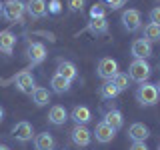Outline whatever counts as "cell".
I'll return each instance as SVG.
<instances>
[{"mask_svg":"<svg viewBox=\"0 0 160 150\" xmlns=\"http://www.w3.org/2000/svg\"><path fill=\"white\" fill-rule=\"evenodd\" d=\"M24 10H26V2L22 0H8L4 4V18L10 22H20L24 16Z\"/></svg>","mask_w":160,"mask_h":150,"instance_id":"obj_3","label":"cell"},{"mask_svg":"<svg viewBox=\"0 0 160 150\" xmlns=\"http://www.w3.org/2000/svg\"><path fill=\"white\" fill-rule=\"evenodd\" d=\"M56 74H60V76H64L66 80H70V82L78 78V70H76V66H74L72 62H68V60H60V62H58Z\"/></svg>","mask_w":160,"mask_h":150,"instance_id":"obj_17","label":"cell"},{"mask_svg":"<svg viewBox=\"0 0 160 150\" xmlns=\"http://www.w3.org/2000/svg\"><path fill=\"white\" fill-rule=\"evenodd\" d=\"M98 94H100V98H104V100H112L120 94V90L116 88V84H114L112 80H104V84L98 88Z\"/></svg>","mask_w":160,"mask_h":150,"instance_id":"obj_21","label":"cell"},{"mask_svg":"<svg viewBox=\"0 0 160 150\" xmlns=\"http://www.w3.org/2000/svg\"><path fill=\"white\" fill-rule=\"evenodd\" d=\"M14 44H16V38H14V34L10 32V30H4V32H0V52L12 54Z\"/></svg>","mask_w":160,"mask_h":150,"instance_id":"obj_20","label":"cell"},{"mask_svg":"<svg viewBox=\"0 0 160 150\" xmlns=\"http://www.w3.org/2000/svg\"><path fill=\"white\" fill-rule=\"evenodd\" d=\"M26 58L30 60V64H40L46 58V46L42 42H30L26 48Z\"/></svg>","mask_w":160,"mask_h":150,"instance_id":"obj_11","label":"cell"},{"mask_svg":"<svg viewBox=\"0 0 160 150\" xmlns=\"http://www.w3.org/2000/svg\"><path fill=\"white\" fill-rule=\"evenodd\" d=\"M148 18H150V22L160 24V6H156V8L150 10V12H148Z\"/></svg>","mask_w":160,"mask_h":150,"instance_id":"obj_29","label":"cell"},{"mask_svg":"<svg viewBox=\"0 0 160 150\" xmlns=\"http://www.w3.org/2000/svg\"><path fill=\"white\" fill-rule=\"evenodd\" d=\"M112 82L116 84V88L120 90V92H122V90H126V88L130 86V76H128L126 72H118L116 76L112 78Z\"/></svg>","mask_w":160,"mask_h":150,"instance_id":"obj_25","label":"cell"},{"mask_svg":"<svg viewBox=\"0 0 160 150\" xmlns=\"http://www.w3.org/2000/svg\"><path fill=\"white\" fill-rule=\"evenodd\" d=\"M134 96L142 106H154V104L158 102V88L156 84H150V82H142L140 86L136 88V92H134Z\"/></svg>","mask_w":160,"mask_h":150,"instance_id":"obj_1","label":"cell"},{"mask_svg":"<svg viewBox=\"0 0 160 150\" xmlns=\"http://www.w3.org/2000/svg\"><path fill=\"white\" fill-rule=\"evenodd\" d=\"M158 150H160V146H158Z\"/></svg>","mask_w":160,"mask_h":150,"instance_id":"obj_36","label":"cell"},{"mask_svg":"<svg viewBox=\"0 0 160 150\" xmlns=\"http://www.w3.org/2000/svg\"><path fill=\"white\" fill-rule=\"evenodd\" d=\"M48 12L50 14H60V12H62V2H60V0H50Z\"/></svg>","mask_w":160,"mask_h":150,"instance_id":"obj_28","label":"cell"},{"mask_svg":"<svg viewBox=\"0 0 160 150\" xmlns=\"http://www.w3.org/2000/svg\"><path fill=\"white\" fill-rule=\"evenodd\" d=\"M84 4H86V0H68L70 12H80V10L84 8Z\"/></svg>","mask_w":160,"mask_h":150,"instance_id":"obj_27","label":"cell"},{"mask_svg":"<svg viewBox=\"0 0 160 150\" xmlns=\"http://www.w3.org/2000/svg\"><path fill=\"white\" fill-rule=\"evenodd\" d=\"M4 120V110H2V106H0V122Z\"/></svg>","mask_w":160,"mask_h":150,"instance_id":"obj_32","label":"cell"},{"mask_svg":"<svg viewBox=\"0 0 160 150\" xmlns=\"http://www.w3.org/2000/svg\"><path fill=\"white\" fill-rule=\"evenodd\" d=\"M128 136L132 138V142H144V140L150 136V130L144 122H134V124H130V128H128Z\"/></svg>","mask_w":160,"mask_h":150,"instance_id":"obj_13","label":"cell"},{"mask_svg":"<svg viewBox=\"0 0 160 150\" xmlns=\"http://www.w3.org/2000/svg\"><path fill=\"white\" fill-rule=\"evenodd\" d=\"M70 138H72V142L76 144V146H88L90 144V140H92V132L86 128V126H82V124H76L72 130H70Z\"/></svg>","mask_w":160,"mask_h":150,"instance_id":"obj_9","label":"cell"},{"mask_svg":"<svg viewBox=\"0 0 160 150\" xmlns=\"http://www.w3.org/2000/svg\"><path fill=\"white\" fill-rule=\"evenodd\" d=\"M104 2L108 4L110 10H118L120 6H124V2H126V0H104Z\"/></svg>","mask_w":160,"mask_h":150,"instance_id":"obj_30","label":"cell"},{"mask_svg":"<svg viewBox=\"0 0 160 150\" xmlns=\"http://www.w3.org/2000/svg\"><path fill=\"white\" fill-rule=\"evenodd\" d=\"M144 40H148L150 44L152 42H158L160 40V24H154V22H148L144 26Z\"/></svg>","mask_w":160,"mask_h":150,"instance_id":"obj_24","label":"cell"},{"mask_svg":"<svg viewBox=\"0 0 160 150\" xmlns=\"http://www.w3.org/2000/svg\"><path fill=\"white\" fill-rule=\"evenodd\" d=\"M90 18H106V8L104 4H94L90 8Z\"/></svg>","mask_w":160,"mask_h":150,"instance_id":"obj_26","label":"cell"},{"mask_svg":"<svg viewBox=\"0 0 160 150\" xmlns=\"http://www.w3.org/2000/svg\"><path fill=\"white\" fill-rule=\"evenodd\" d=\"M128 150H148V146H146V142H132V146Z\"/></svg>","mask_w":160,"mask_h":150,"instance_id":"obj_31","label":"cell"},{"mask_svg":"<svg viewBox=\"0 0 160 150\" xmlns=\"http://www.w3.org/2000/svg\"><path fill=\"white\" fill-rule=\"evenodd\" d=\"M96 74L102 80H112L118 74V62L114 58H100L98 66H96Z\"/></svg>","mask_w":160,"mask_h":150,"instance_id":"obj_4","label":"cell"},{"mask_svg":"<svg viewBox=\"0 0 160 150\" xmlns=\"http://www.w3.org/2000/svg\"><path fill=\"white\" fill-rule=\"evenodd\" d=\"M32 96V102L36 104V106H46V104L50 102V92L48 88H42V86H36L34 88V92L30 94Z\"/></svg>","mask_w":160,"mask_h":150,"instance_id":"obj_23","label":"cell"},{"mask_svg":"<svg viewBox=\"0 0 160 150\" xmlns=\"http://www.w3.org/2000/svg\"><path fill=\"white\" fill-rule=\"evenodd\" d=\"M54 138L50 132H40L34 136V146H36V150H52L54 148Z\"/></svg>","mask_w":160,"mask_h":150,"instance_id":"obj_19","label":"cell"},{"mask_svg":"<svg viewBox=\"0 0 160 150\" xmlns=\"http://www.w3.org/2000/svg\"><path fill=\"white\" fill-rule=\"evenodd\" d=\"M14 84H16V88L20 90V92H24V94H32L34 88H36V84H34V76H32V72H28V70L18 72L16 78H14Z\"/></svg>","mask_w":160,"mask_h":150,"instance_id":"obj_7","label":"cell"},{"mask_svg":"<svg viewBox=\"0 0 160 150\" xmlns=\"http://www.w3.org/2000/svg\"><path fill=\"white\" fill-rule=\"evenodd\" d=\"M86 30L92 36H102V34L108 32V20L106 18H90Z\"/></svg>","mask_w":160,"mask_h":150,"instance_id":"obj_16","label":"cell"},{"mask_svg":"<svg viewBox=\"0 0 160 150\" xmlns=\"http://www.w3.org/2000/svg\"><path fill=\"white\" fill-rule=\"evenodd\" d=\"M156 88H158V94H160V80H158V82H156Z\"/></svg>","mask_w":160,"mask_h":150,"instance_id":"obj_35","label":"cell"},{"mask_svg":"<svg viewBox=\"0 0 160 150\" xmlns=\"http://www.w3.org/2000/svg\"><path fill=\"white\" fill-rule=\"evenodd\" d=\"M150 74H152V68H150V64L146 60H132V64L128 66L130 80H134V82H138V84L148 82Z\"/></svg>","mask_w":160,"mask_h":150,"instance_id":"obj_2","label":"cell"},{"mask_svg":"<svg viewBox=\"0 0 160 150\" xmlns=\"http://www.w3.org/2000/svg\"><path fill=\"white\" fill-rule=\"evenodd\" d=\"M120 22H122L124 30H128V32H136L140 28V22H142V16H140V12L136 8H128L122 12V16H120Z\"/></svg>","mask_w":160,"mask_h":150,"instance_id":"obj_5","label":"cell"},{"mask_svg":"<svg viewBox=\"0 0 160 150\" xmlns=\"http://www.w3.org/2000/svg\"><path fill=\"white\" fill-rule=\"evenodd\" d=\"M66 120H68V112H66L64 106L54 104V106L50 108V112H48V122L50 124H54V126H62Z\"/></svg>","mask_w":160,"mask_h":150,"instance_id":"obj_14","label":"cell"},{"mask_svg":"<svg viewBox=\"0 0 160 150\" xmlns=\"http://www.w3.org/2000/svg\"><path fill=\"white\" fill-rule=\"evenodd\" d=\"M130 52H132L134 60H146L148 56H152V44H150L148 40H144V38H138V40L132 42Z\"/></svg>","mask_w":160,"mask_h":150,"instance_id":"obj_8","label":"cell"},{"mask_svg":"<svg viewBox=\"0 0 160 150\" xmlns=\"http://www.w3.org/2000/svg\"><path fill=\"white\" fill-rule=\"evenodd\" d=\"M104 122L108 124V126H112L114 130H120L122 128V124H124V116H122V112L120 110H106L104 112Z\"/></svg>","mask_w":160,"mask_h":150,"instance_id":"obj_18","label":"cell"},{"mask_svg":"<svg viewBox=\"0 0 160 150\" xmlns=\"http://www.w3.org/2000/svg\"><path fill=\"white\" fill-rule=\"evenodd\" d=\"M0 16H4V4L0 2Z\"/></svg>","mask_w":160,"mask_h":150,"instance_id":"obj_33","label":"cell"},{"mask_svg":"<svg viewBox=\"0 0 160 150\" xmlns=\"http://www.w3.org/2000/svg\"><path fill=\"white\" fill-rule=\"evenodd\" d=\"M50 86L56 94H66L70 90V80H66L64 76H60V74H54L52 78H50Z\"/></svg>","mask_w":160,"mask_h":150,"instance_id":"obj_22","label":"cell"},{"mask_svg":"<svg viewBox=\"0 0 160 150\" xmlns=\"http://www.w3.org/2000/svg\"><path fill=\"white\" fill-rule=\"evenodd\" d=\"M12 136L18 140V142H28V140H32L34 136V128L32 124L26 122V120H22V122H16L12 126Z\"/></svg>","mask_w":160,"mask_h":150,"instance_id":"obj_10","label":"cell"},{"mask_svg":"<svg viewBox=\"0 0 160 150\" xmlns=\"http://www.w3.org/2000/svg\"><path fill=\"white\" fill-rule=\"evenodd\" d=\"M0 150H10V148L6 146V144H0Z\"/></svg>","mask_w":160,"mask_h":150,"instance_id":"obj_34","label":"cell"},{"mask_svg":"<svg viewBox=\"0 0 160 150\" xmlns=\"http://www.w3.org/2000/svg\"><path fill=\"white\" fill-rule=\"evenodd\" d=\"M70 118H72L76 124L86 126L90 120H92V112H90V108H86V106H74L72 112H70Z\"/></svg>","mask_w":160,"mask_h":150,"instance_id":"obj_15","label":"cell"},{"mask_svg":"<svg viewBox=\"0 0 160 150\" xmlns=\"http://www.w3.org/2000/svg\"><path fill=\"white\" fill-rule=\"evenodd\" d=\"M26 12L32 18H44L48 14L46 0H28V2H26Z\"/></svg>","mask_w":160,"mask_h":150,"instance_id":"obj_12","label":"cell"},{"mask_svg":"<svg viewBox=\"0 0 160 150\" xmlns=\"http://www.w3.org/2000/svg\"><path fill=\"white\" fill-rule=\"evenodd\" d=\"M92 136L96 138V142H100V144H108V142L114 140V136H116V130H114L112 126H108V124L102 120V122H98L96 126H94Z\"/></svg>","mask_w":160,"mask_h":150,"instance_id":"obj_6","label":"cell"}]
</instances>
